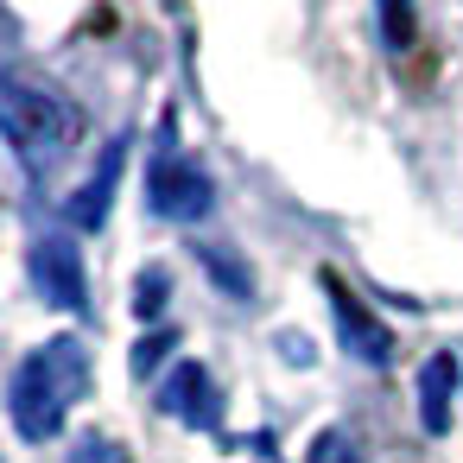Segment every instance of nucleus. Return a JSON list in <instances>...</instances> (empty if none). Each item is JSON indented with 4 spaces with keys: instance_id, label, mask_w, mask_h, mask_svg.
Listing matches in <instances>:
<instances>
[{
    "instance_id": "obj_1",
    "label": "nucleus",
    "mask_w": 463,
    "mask_h": 463,
    "mask_svg": "<svg viewBox=\"0 0 463 463\" xmlns=\"http://www.w3.org/2000/svg\"><path fill=\"white\" fill-rule=\"evenodd\" d=\"M0 140H7L14 165L33 184H45L83 146V109L52 77L26 71V64H7V71H0Z\"/></svg>"
},
{
    "instance_id": "obj_2",
    "label": "nucleus",
    "mask_w": 463,
    "mask_h": 463,
    "mask_svg": "<svg viewBox=\"0 0 463 463\" xmlns=\"http://www.w3.org/2000/svg\"><path fill=\"white\" fill-rule=\"evenodd\" d=\"M96 368H90V349L83 336H45L7 381V412H14V431L26 444H45L64 431V419L77 412V400L90 393Z\"/></svg>"
},
{
    "instance_id": "obj_3",
    "label": "nucleus",
    "mask_w": 463,
    "mask_h": 463,
    "mask_svg": "<svg viewBox=\"0 0 463 463\" xmlns=\"http://www.w3.org/2000/svg\"><path fill=\"white\" fill-rule=\"evenodd\" d=\"M210 203H216L210 172L172 140V121H165L159 128V146L146 159V210L159 222H197V216H210Z\"/></svg>"
},
{
    "instance_id": "obj_4",
    "label": "nucleus",
    "mask_w": 463,
    "mask_h": 463,
    "mask_svg": "<svg viewBox=\"0 0 463 463\" xmlns=\"http://www.w3.org/2000/svg\"><path fill=\"white\" fill-rule=\"evenodd\" d=\"M26 273L39 286L45 305L58 311H90V273H83V248L71 235H39L26 254Z\"/></svg>"
},
{
    "instance_id": "obj_5",
    "label": "nucleus",
    "mask_w": 463,
    "mask_h": 463,
    "mask_svg": "<svg viewBox=\"0 0 463 463\" xmlns=\"http://www.w3.org/2000/svg\"><path fill=\"white\" fill-rule=\"evenodd\" d=\"M324 292H330V317H336V336H343V349L355 355V362H368V368H387L393 362V330L336 279V273H324Z\"/></svg>"
},
{
    "instance_id": "obj_6",
    "label": "nucleus",
    "mask_w": 463,
    "mask_h": 463,
    "mask_svg": "<svg viewBox=\"0 0 463 463\" xmlns=\"http://www.w3.org/2000/svg\"><path fill=\"white\" fill-rule=\"evenodd\" d=\"M159 406H165L178 425H197V431H216V419H222V393H216V381H210L203 362H178V368L159 381Z\"/></svg>"
},
{
    "instance_id": "obj_7",
    "label": "nucleus",
    "mask_w": 463,
    "mask_h": 463,
    "mask_svg": "<svg viewBox=\"0 0 463 463\" xmlns=\"http://www.w3.org/2000/svg\"><path fill=\"white\" fill-rule=\"evenodd\" d=\"M457 381H463V368H457V355H450V349L425 355V368H419V425H425L431 438H444V431H450Z\"/></svg>"
},
{
    "instance_id": "obj_8",
    "label": "nucleus",
    "mask_w": 463,
    "mask_h": 463,
    "mask_svg": "<svg viewBox=\"0 0 463 463\" xmlns=\"http://www.w3.org/2000/svg\"><path fill=\"white\" fill-rule=\"evenodd\" d=\"M121 159H128V140H109L102 146V165L83 178V191L71 197V222L77 229H102L109 222V203H115V184H121Z\"/></svg>"
},
{
    "instance_id": "obj_9",
    "label": "nucleus",
    "mask_w": 463,
    "mask_h": 463,
    "mask_svg": "<svg viewBox=\"0 0 463 463\" xmlns=\"http://www.w3.org/2000/svg\"><path fill=\"white\" fill-rule=\"evenodd\" d=\"M305 463H362V457H355V444H349V431H336V425H324V431L311 438V450H305Z\"/></svg>"
},
{
    "instance_id": "obj_10",
    "label": "nucleus",
    "mask_w": 463,
    "mask_h": 463,
    "mask_svg": "<svg viewBox=\"0 0 463 463\" xmlns=\"http://www.w3.org/2000/svg\"><path fill=\"white\" fill-rule=\"evenodd\" d=\"M406 7H412V0H381V39H387V52H406V39H412Z\"/></svg>"
},
{
    "instance_id": "obj_11",
    "label": "nucleus",
    "mask_w": 463,
    "mask_h": 463,
    "mask_svg": "<svg viewBox=\"0 0 463 463\" xmlns=\"http://www.w3.org/2000/svg\"><path fill=\"white\" fill-rule=\"evenodd\" d=\"M203 267H210V273H216V279L235 292V298H248V292H254V279H248V273H241V267H235L222 248H203Z\"/></svg>"
},
{
    "instance_id": "obj_12",
    "label": "nucleus",
    "mask_w": 463,
    "mask_h": 463,
    "mask_svg": "<svg viewBox=\"0 0 463 463\" xmlns=\"http://www.w3.org/2000/svg\"><path fill=\"white\" fill-rule=\"evenodd\" d=\"M71 463H134V457H128V450H121L115 438H96V431H90V438H77Z\"/></svg>"
},
{
    "instance_id": "obj_13",
    "label": "nucleus",
    "mask_w": 463,
    "mask_h": 463,
    "mask_svg": "<svg viewBox=\"0 0 463 463\" xmlns=\"http://www.w3.org/2000/svg\"><path fill=\"white\" fill-rule=\"evenodd\" d=\"M134 305H140V317H159V305H165V273H140Z\"/></svg>"
}]
</instances>
